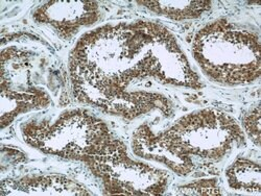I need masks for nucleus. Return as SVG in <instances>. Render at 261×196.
<instances>
[{"label": "nucleus", "instance_id": "obj_1", "mask_svg": "<svg viewBox=\"0 0 261 196\" xmlns=\"http://www.w3.org/2000/svg\"><path fill=\"white\" fill-rule=\"evenodd\" d=\"M75 97L119 116L134 80L201 88L176 39L162 25L137 21L83 36L69 59Z\"/></svg>", "mask_w": 261, "mask_h": 196}, {"label": "nucleus", "instance_id": "obj_2", "mask_svg": "<svg viewBox=\"0 0 261 196\" xmlns=\"http://www.w3.org/2000/svg\"><path fill=\"white\" fill-rule=\"evenodd\" d=\"M21 133L28 144L44 154L83 163L127 152L102 120L82 108L64 112L54 123L28 122Z\"/></svg>", "mask_w": 261, "mask_h": 196}, {"label": "nucleus", "instance_id": "obj_3", "mask_svg": "<svg viewBox=\"0 0 261 196\" xmlns=\"http://www.w3.org/2000/svg\"><path fill=\"white\" fill-rule=\"evenodd\" d=\"M192 53L203 73L225 86L249 85L260 76L259 37L221 19L194 37Z\"/></svg>", "mask_w": 261, "mask_h": 196}, {"label": "nucleus", "instance_id": "obj_4", "mask_svg": "<svg viewBox=\"0 0 261 196\" xmlns=\"http://www.w3.org/2000/svg\"><path fill=\"white\" fill-rule=\"evenodd\" d=\"M155 137L171 154L193 165V158L221 162L234 148L246 145L245 133L236 120L210 108L183 116Z\"/></svg>", "mask_w": 261, "mask_h": 196}, {"label": "nucleus", "instance_id": "obj_5", "mask_svg": "<svg viewBox=\"0 0 261 196\" xmlns=\"http://www.w3.org/2000/svg\"><path fill=\"white\" fill-rule=\"evenodd\" d=\"M85 164L100 180L106 194L160 195L168 186L167 171L134 161L127 152L111 159L89 160Z\"/></svg>", "mask_w": 261, "mask_h": 196}, {"label": "nucleus", "instance_id": "obj_6", "mask_svg": "<svg viewBox=\"0 0 261 196\" xmlns=\"http://www.w3.org/2000/svg\"><path fill=\"white\" fill-rule=\"evenodd\" d=\"M100 11L94 2H49L39 7L34 19L49 25L64 40L71 39L77 32L99 20Z\"/></svg>", "mask_w": 261, "mask_h": 196}, {"label": "nucleus", "instance_id": "obj_7", "mask_svg": "<svg viewBox=\"0 0 261 196\" xmlns=\"http://www.w3.org/2000/svg\"><path fill=\"white\" fill-rule=\"evenodd\" d=\"M3 195H92L85 186L64 176L24 177L2 182Z\"/></svg>", "mask_w": 261, "mask_h": 196}, {"label": "nucleus", "instance_id": "obj_8", "mask_svg": "<svg viewBox=\"0 0 261 196\" xmlns=\"http://www.w3.org/2000/svg\"><path fill=\"white\" fill-rule=\"evenodd\" d=\"M133 152L147 161H155L168 167L180 177H186L194 170L195 165L187 163L165 149L155 137L147 124L139 126L132 139Z\"/></svg>", "mask_w": 261, "mask_h": 196}, {"label": "nucleus", "instance_id": "obj_9", "mask_svg": "<svg viewBox=\"0 0 261 196\" xmlns=\"http://www.w3.org/2000/svg\"><path fill=\"white\" fill-rule=\"evenodd\" d=\"M49 103V95L42 89L31 92L2 90V127L11 124L20 114L46 107Z\"/></svg>", "mask_w": 261, "mask_h": 196}, {"label": "nucleus", "instance_id": "obj_10", "mask_svg": "<svg viewBox=\"0 0 261 196\" xmlns=\"http://www.w3.org/2000/svg\"><path fill=\"white\" fill-rule=\"evenodd\" d=\"M228 186L235 191L249 194H260V165L249 159L238 158L226 169Z\"/></svg>", "mask_w": 261, "mask_h": 196}, {"label": "nucleus", "instance_id": "obj_11", "mask_svg": "<svg viewBox=\"0 0 261 196\" xmlns=\"http://www.w3.org/2000/svg\"><path fill=\"white\" fill-rule=\"evenodd\" d=\"M150 12L172 20L200 18L211 9L210 2H137Z\"/></svg>", "mask_w": 261, "mask_h": 196}, {"label": "nucleus", "instance_id": "obj_12", "mask_svg": "<svg viewBox=\"0 0 261 196\" xmlns=\"http://www.w3.org/2000/svg\"><path fill=\"white\" fill-rule=\"evenodd\" d=\"M178 195H221L222 190L216 179L198 180L177 188Z\"/></svg>", "mask_w": 261, "mask_h": 196}, {"label": "nucleus", "instance_id": "obj_13", "mask_svg": "<svg viewBox=\"0 0 261 196\" xmlns=\"http://www.w3.org/2000/svg\"><path fill=\"white\" fill-rule=\"evenodd\" d=\"M243 127L256 146L260 145V107L256 106L243 118Z\"/></svg>", "mask_w": 261, "mask_h": 196}, {"label": "nucleus", "instance_id": "obj_14", "mask_svg": "<svg viewBox=\"0 0 261 196\" xmlns=\"http://www.w3.org/2000/svg\"><path fill=\"white\" fill-rule=\"evenodd\" d=\"M25 160V156L18 149L2 146V171H5L6 165L17 164Z\"/></svg>", "mask_w": 261, "mask_h": 196}]
</instances>
